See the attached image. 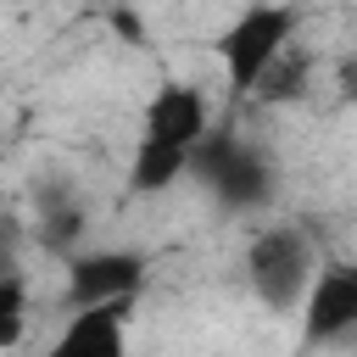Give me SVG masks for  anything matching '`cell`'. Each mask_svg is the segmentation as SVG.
Segmentation results:
<instances>
[{"instance_id":"cell-11","label":"cell","mask_w":357,"mask_h":357,"mask_svg":"<svg viewBox=\"0 0 357 357\" xmlns=\"http://www.w3.org/2000/svg\"><path fill=\"white\" fill-rule=\"evenodd\" d=\"M335 89H340V106H357V56H346V61H340Z\"/></svg>"},{"instance_id":"cell-5","label":"cell","mask_w":357,"mask_h":357,"mask_svg":"<svg viewBox=\"0 0 357 357\" xmlns=\"http://www.w3.org/2000/svg\"><path fill=\"white\" fill-rule=\"evenodd\" d=\"M151 284V257L128 245H84L61 257V307H95V301H139Z\"/></svg>"},{"instance_id":"cell-1","label":"cell","mask_w":357,"mask_h":357,"mask_svg":"<svg viewBox=\"0 0 357 357\" xmlns=\"http://www.w3.org/2000/svg\"><path fill=\"white\" fill-rule=\"evenodd\" d=\"M206 128H212L206 95L195 84L162 78L151 89L145 112H139V139H134V156H128V190L162 195L178 178H190V162H195V145H201Z\"/></svg>"},{"instance_id":"cell-2","label":"cell","mask_w":357,"mask_h":357,"mask_svg":"<svg viewBox=\"0 0 357 357\" xmlns=\"http://www.w3.org/2000/svg\"><path fill=\"white\" fill-rule=\"evenodd\" d=\"M190 178L223 206V212H262L279 190V167L262 145H251L240 128H206L190 162Z\"/></svg>"},{"instance_id":"cell-4","label":"cell","mask_w":357,"mask_h":357,"mask_svg":"<svg viewBox=\"0 0 357 357\" xmlns=\"http://www.w3.org/2000/svg\"><path fill=\"white\" fill-rule=\"evenodd\" d=\"M318 245L301 223H262L245 245V284L268 312H301L312 273H318Z\"/></svg>"},{"instance_id":"cell-9","label":"cell","mask_w":357,"mask_h":357,"mask_svg":"<svg viewBox=\"0 0 357 357\" xmlns=\"http://www.w3.org/2000/svg\"><path fill=\"white\" fill-rule=\"evenodd\" d=\"M28 307H33V296H28V268H22L17 251L6 245V257H0V351H17V346H22V335H28Z\"/></svg>"},{"instance_id":"cell-10","label":"cell","mask_w":357,"mask_h":357,"mask_svg":"<svg viewBox=\"0 0 357 357\" xmlns=\"http://www.w3.org/2000/svg\"><path fill=\"white\" fill-rule=\"evenodd\" d=\"M307 78H312V61H307V50H301V45H290V50L262 73V84L251 89V100H262V106L301 100V95H307Z\"/></svg>"},{"instance_id":"cell-3","label":"cell","mask_w":357,"mask_h":357,"mask_svg":"<svg viewBox=\"0 0 357 357\" xmlns=\"http://www.w3.org/2000/svg\"><path fill=\"white\" fill-rule=\"evenodd\" d=\"M296 33H301V11L284 6V0H251L234 22H223L218 39H212V56L223 61L229 95H234V100H251V89H257L262 73L296 45Z\"/></svg>"},{"instance_id":"cell-6","label":"cell","mask_w":357,"mask_h":357,"mask_svg":"<svg viewBox=\"0 0 357 357\" xmlns=\"http://www.w3.org/2000/svg\"><path fill=\"white\" fill-rule=\"evenodd\" d=\"M296 318H301V340L307 346L351 340L357 335V257H324Z\"/></svg>"},{"instance_id":"cell-8","label":"cell","mask_w":357,"mask_h":357,"mask_svg":"<svg viewBox=\"0 0 357 357\" xmlns=\"http://www.w3.org/2000/svg\"><path fill=\"white\" fill-rule=\"evenodd\" d=\"M84 234H89L84 201H78L67 184H50V190L39 195V245H45L50 257H73V251H84Z\"/></svg>"},{"instance_id":"cell-7","label":"cell","mask_w":357,"mask_h":357,"mask_svg":"<svg viewBox=\"0 0 357 357\" xmlns=\"http://www.w3.org/2000/svg\"><path fill=\"white\" fill-rule=\"evenodd\" d=\"M128 312H134V301L73 307L61 335L50 340V357H123L128 351Z\"/></svg>"}]
</instances>
